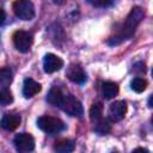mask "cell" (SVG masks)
<instances>
[{
    "instance_id": "cell-1",
    "label": "cell",
    "mask_w": 153,
    "mask_h": 153,
    "mask_svg": "<svg viewBox=\"0 0 153 153\" xmlns=\"http://www.w3.org/2000/svg\"><path fill=\"white\" fill-rule=\"evenodd\" d=\"M143 17H145V11L141 7H139V6L133 7L131 11L129 12V14L126 18V22L122 26L121 35L118 37H114L109 43L110 44H118L121 41L126 39L127 37H130L133 35V32L135 31V29L137 27V25L143 19Z\"/></svg>"
},
{
    "instance_id": "cell-2",
    "label": "cell",
    "mask_w": 153,
    "mask_h": 153,
    "mask_svg": "<svg viewBox=\"0 0 153 153\" xmlns=\"http://www.w3.org/2000/svg\"><path fill=\"white\" fill-rule=\"evenodd\" d=\"M37 127L41 130H43L44 133H47L49 135H54L65 129V123L57 117L41 116L37 120Z\"/></svg>"
},
{
    "instance_id": "cell-3",
    "label": "cell",
    "mask_w": 153,
    "mask_h": 153,
    "mask_svg": "<svg viewBox=\"0 0 153 153\" xmlns=\"http://www.w3.org/2000/svg\"><path fill=\"white\" fill-rule=\"evenodd\" d=\"M66 114L71 115V116H75V117H80L82 116L84 114V109H82V105L81 103L73 96L71 94H67V96H63L60 105H59Z\"/></svg>"
},
{
    "instance_id": "cell-4",
    "label": "cell",
    "mask_w": 153,
    "mask_h": 153,
    "mask_svg": "<svg viewBox=\"0 0 153 153\" xmlns=\"http://www.w3.org/2000/svg\"><path fill=\"white\" fill-rule=\"evenodd\" d=\"M14 14L23 20H31L35 17V7L33 4L29 0H18L13 2Z\"/></svg>"
},
{
    "instance_id": "cell-5",
    "label": "cell",
    "mask_w": 153,
    "mask_h": 153,
    "mask_svg": "<svg viewBox=\"0 0 153 153\" xmlns=\"http://www.w3.org/2000/svg\"><path fill=\"white\" fill-rule=\"evenodd\" d=\"M14 147L19 153H30L35 148V139L29 133H20L14 136Z\"/></svg>"
},
{
    "instance_id": "cell-6",
    "label": "cell",
    "mask_w": 153,
    "mask_h": 153,
    "mask_svg": "<svg viewBox=\"0 0 153 153\" xmlns=\"http://www.w3.org/2000/svg\"><path fill=\"white\" fill-rule=\"evenodd\" d=\"M13 44L16 49L20 53H27L32 45V35L24 31V30H18L13 33Z\"/></svg>"
},
{
    "instance_id": "cell-7",
    "label": "cell",
    "mask_w": 153,
    "mask_h": 153,
    "mask_svg": "<svg viewBox=\"0 0 153 153\" xmlns=\"http://www.w3.org/2000/svg\"><path fill=\"white\" fill-rule=\"evenodd\" d=\"M63 67V61L55 54H47L43 59V69L45 73H54Z\"/></svg>"
},
{
    "instance_id": "cell-8",
    "label": "cell",
    "mask_w": 153,
    "mask_h": 153,
    "mask_svg": "<svg viewBox=\"0 0 153 153\" xmlns=\"http://www.w3.org/2000/svg\"><path fill=\"white\" fill-rule=\"evenodd\" d=\"M127 114V103L124 100H117L112 103L109 108V115L112 121H121Z\"/></svg>"
},
{
    "instance_id": "cell-9",
    "label": "cell",
    "mask_w": 153,
    "mask_h": 153,
    "mask_svg": "<svg viewBox=\"0 0 153 153\" xmlns=\"http://www.w3.org/2000/svg\"><path fill=\"white\" fill-rule=\"evenodd\" d=\"M67 78L75 84H84L86 81V73L78 65H71L66 72Z\"/></svg>"
},
{
    "instance_id": "cell-10",
    "label": "cell",
    "mask_w": 153,
    "mask_h": 153,
    "mask_svg": "<svg viewBox=\"0 0 153 153\" xmlns=\"http://www.w3.org/2000/svg\"><path fill=\"white\" fill-rule=\"evenodd\" d=\"M41 88H42L41 84H38L31 78H27L24 80V84H23V96L25 98H31L36 96L41 91Z\"/></svg>"
},
{
    "instance_id": "cell-11",
    "label": "cell",
    "mask_w": 153,
    "mask_h": 153,
    "mask_svg": "<svg viewBox=\"0 0 153 153\" xmlns=\"http://www.w3.org/2000/svg\"><path fill=\"white\" fill-rule=\"evenodd\" d=\"M20 116L17 114H6L1 120V127L8 131L14 130L20 124Z\"/></svg>"
},
{
    "instance_id": "cell-12",
    "label": "cell",
    "mask_w": 153,
    "mask_h": 153,
    "mask_svg": "<svg viewBox=\"0 0 153 153\" xmlns=\"http://www.w3.org/2000/svg\"><path fill=\"white\" fill-rule=\"evenodd\" d=\"M102 93L105 99H112L118 94V85L114 81H105L102 84Z\"/></svg>"
},
{
    "instance_id": "cell-13",
    "label": "cell",
    "mask_w": 153,
    "mask_h": 153,
    "mask_svg": "<svg viewBox=\"0 0 153 153\" xmlns=\"http://www.w3.org/2000/svg\"><path fill=\"white\" fill-rule=\"evenodd\" d=\"M75 148V143L73 140L69 139H62L57 141L54 146V149L56 153H72Z\"/></svg>"
},
{
    "instance_id": "cell-14",
    "label": "cell",
    "mask_w": 153,
    "mask_h": 153,
    "mask_svg": "<svg viewBox=\"0 0 153 153\" xmlns=\"http://www.w3.org/2000/svg\"><path fill=\"white\" fill-rule=\"evenodd\" d=\"M63 96L65 94L62 93V91L57 86H54V87L50 88V91H49V93L47 96V102L49 104H51V105L59 106L61 100H62V98H63Z\"/></svg>"
},
{
    "instance_id": "cell-15",
    "label": "cell",
    "mask_w": 153,
    "mask_h": 153,
    "mask_svg": "<svg viewBox=\"0 0 153 153\" xmlns=\"http://www.w3.org/2000/svg\"><path fill=\"white\" fill-rule=\"evenodd\" d=\"M13 79L12 71L10 68H0V88H6Z\"/></svg>"
},
{
    "instance_id": "cell-16",
    "label": "cell",
    "mask_w": 153,
    "mask_h": 153,
    "mask_svg": "<svg viewBox=\"0 0 153 153\" xmlns=\"http://www.w3.org/2000/svg\"><path fill=\"white\" fill-rule=\"evenodd\" d=\"M96 126H94V130L99 134H108L110 130H111V122L109 121V118H100L99 121L94 122Z\"/></svg>"
},
{
    "instance_id": "cell-17",
    "label": "cell",
    "mask_w": 153,
    "mask_h": 153,
    "mask_svg": "<svg viewBox=\"0 0 153 153\" xmlns=\"http://www.w3.org/2000/svg\"><path fill=\"white\" fill-rule=\"evenodd\" d=\"M147 80L143 79V78H134L130 82V86H131V90L137 92V93H141L143 92L146 88H147Z\"/></svg>"
},
{
    "instance_id": "cell-18",
    "label": "cell",
    "mask_w": 153,
    "mask_h": 153,
    "mask_svg": "<svg viewBox=\"0 0 153 153\" xmlns=\"http://www.w3.org/2000/svg\"><path fill=\"white\" fill-rule=\"evenodd\" d=\"M103 115V106L100 103H94L90 109V118L93 122H97L102 118Z\"/></svg>"
},
{
    "instance_id": "cell-19",
    "label": "cell",
    "mask_w": 153,
    "mask_h": 153,
    "mask_svg": "<svg viewBox=\"0 0 153 153\" xmlns=\"http://www.w3.org/2000/svg\"><path fill=\"white\" fill-rule=\"evenodd\" d=\"M13 102L12 92L8 88H1L0 90V104L1 105H8Z\"/></svg>"
},
{
    "instance_id": "cell-20",
    "label": "cell",
    "mask_w": 153,
    "mask_h": 153,
    "mask_svg": "<svg viewBox=\"0 0 153 153\" xmlns=\"http://www.w3.org/2000/svg\"><path fill=\"white\" fill-rule=\"evenodd\" d=\"M88 2L96 7H108L112 5V1L109 0H88Z\"/></svg>"
},
{
    "instance_id": "cell-21",
    "label": "cell",
    "mask_w": 153,
    "mask_h": 153,
    "mask_svg": "<svg viewBox=\"0 0 153 153\" xmlns=\"http://www.w3.org/2000/svg\"><path fill=\"white\" fill-rule=\"evenodd\" d=\"M131 153H148V151L146 149V148H142V147H137V148H135Z\"/></svg>"
},
{
    "instance_id": "cell-22",
    "label": "cell",
    "mask_w": 153,
    "mask_h": 153,
    "mask_svg": "<svg viewBox=\"0 0 153 153\" xmlns=\"http://www.w3.org/2000/svg\"><path fill=\"white\" fill-rule=\"evenodd\" d=\"M5 19H6V13L2 10H0V25L5 22Z\"/></svg>"
},
{
    "instance_id": "cell-23",
    "label": "cell",
    "mask_w": 153,
    "mask_h": 153,
    "mask_svg": "<svg viewBox=\"0 0 153 153\" xmlns=\"http://www.w3.org/2000/svg\"><path fill=\"white\" fill-rule=\"evenodd\" d=\"M148 106L152 108V97H149V100H148Z\"/></svg>"
}]
</instances>
